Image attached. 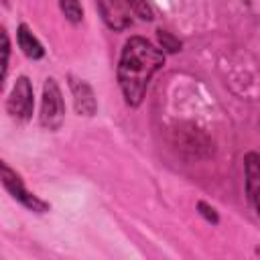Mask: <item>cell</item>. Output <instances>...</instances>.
<instances>
[{"instance_id": "obj_1", "label": "cell", "mask_w": 260, "mask_h": 260, "mask_svg": "<svg viewBox=\"0 0 260 260\" xmlns=\"http://www.w3.org/2000/svg\"><path fill=\"white\" fill-rule=\"evenodd\" d=\"M165 65V51L144 37H130L120 53L116 77L126 106L138 108L146 95L152 77Z\"/></svg>"}, {"instance_id": "obj_2", "label": "cell", "mask_w": 260, "mask_h": 260, "mask_svg": "<svg viewBox=\"0 0 260 260\" xmlns=\"http://www.w3.org/2000/svg\"><path fill=\"white\" fill-rule=\"evenodd\" d=\"M171 142L175 150L185 158H207L213 154V140L195 124H177L171 130Z\"/></svg>"}, {"instance_id": "obj_3", "label": "cell", "mask_w": 260, "mask_h": 260, "mask_svg": "<svg viewBox=\"0 0 260 260\" xmlns=\"http://www.w3.org/2000/svg\"><path fill=\"white\" fill-rule=\"evenodd\" d=\"M39 122L49 132L59 130L65 122V100H63V91L55 77H47L43 83Z\"/></svg>"}, {"instance_id": "obj_4", "label": "cell", "mask_w": 260, "mask_h": 260, "mask_svg": "<svg viewBox=\"0 0 260 260\" xmlns=\"http://www.w3.org/2000/svg\"><path fill=\"white\" fill-rule=\"evenodd\" d=\"M35 112V91L26 75H18L6 98V114L16 122H28Z\"/></svg>"}, {"instance_id": "obj_5", "label": "cell", "mask_w": 260, "mask_h": 260, "mask_svg": "<svg viewBox=\"0 0 260 260\" xmlns=\"http://www.w3.org/2000/svg\"><path fill=\"white\" fill-rule=\"evenodd\" d=\"M0 169H2V185H4V189L10 193V197L14 201H18L22 207H26L32 213H47L51 209V205L47 201H43L39 195H35L32 191H28L24 187L20 175L14 169H10L8 162H2Z\"/></svg>"}, {"instance_id": "obj_6", "label": "cell", "mask_w": 260, "mask_h": 260, "mask_svg": "<svg viewBox=\"0 0 260 260\" xmlns=\"http://www.w3.org/2000/svg\"><path fill=\"white\" fill-rule=\"evenodd\" d=\"M98 12L110 30H126L132 26V10L126 0H95Z\"/></svg>"}, {"instance_id": "obj_7", "label": "cell", "mask_w": 260, "mask_h": 260, "mask_svg": "<svg viewBox=\"0 0 260 260\" xmlns=\"http://www.w3.org/2000/svg\"><path fill=\"white\" fill-rule=\"evenodd\" d=\"M67 85H69V91L73 95L75 112L79 116H85V118L95 116V112H98V100H95L93 87L85 79L75 77V75H67Z\"/></svg>"}, {"instance_id": "obj_8", "label": "cell", "mask_w": 260, "mask_h": 260, "mask_svg": "<svg viewBox=\"0 0 260 260\" xmlns=\"http://www.w3.org/2000/svg\"><path fill=\"white\" fill-rule=\"evenodd\" d=\"M244 185L252 207L260 217V154L248 152L244 156Z\"/></svg>"}, {"instance_id": "obj_9", "label": "cell", "mask_w": 260, "mask_h": 260, "mask_svg": "<svg viewBox=\"0 0 260 260\" xmlns=\"http://www.w3.org/2000/svg\"><path fill=\"white\" fill-rule=\"evenodd\" d=\"M16 45H18V49L22 51V55L24 57H28V59H32V61H39V59H43L45 57V47H43V43L37 39V35L28 28V24H24V22H20L18 26H16Z\"/></svg>"}, {"instance_id": "obj_10", "label": "cell", "mask_w": 260, "mask_h": 260, "mask_svg": "<svg viewBox=\"0 0 260 260\" xmlns=\"http://www.w3.org/2000/svg\"><path fill=\"white\" fill-rule=\"evenodd\" d=\"M59 10L71 24H79L83 20V6L79 0H59Z\"/></svg>"}, {"instance_id": "obj_11", "label": "cell", "mask_w": 260, "mask_h": 260, "mask_svg": "<svg viewBox=\"0 0 260 260\" xmlns=\"http://www.w3.org/2000/svg\"><path fill=\"white\" fill-rule=\"evenodd\" d=\"M126 4L130 6L132 14L138 16L140 20H144V22L154 20V10H152V6L148 4V0H126Z\"/></svg>"}, {"instance_id": "obj_12", "label": "cell", "mask_w": 260, "mask_h": 260, "mask_svg": "<svg viewBox=\"0 0 260 260\" xmlns=\"http://www.w3.org/2000/svg\"><path fill=\"white\" fill-rule=\"evenodd\" d=\"M156 39H158V43H160V49L162 51H167V53H179L181 51V41L173 35V32H169V30H162V28H158L156 30Z\"/></svg>"}, {"instance_id": "obj_13", "label": "cell", "mask_w": 260, "mask_h": 260, "mask_svg": "<svg viewBox=\"0 0 260 260\" xmlns=\"http://www.w3.org/2000/svg\"><path fill=\"white\" fill-rule=\"evenodd\" d=\"M197 211H199V215H201L207 223H213V225L219 223V215H217V209H215L213 205H209V203H205V201H197Z\"/></svg>"}, {"instance_id": "obj_14", "label": "cell", "mask_w": 260, "mask_h": 260, "mask_svg": "<svg viewBox=\"0 0 260 260\" xmlns=\"http://www.w3.org/2000/svg\"><path fill=\"white\" fill-rule=\"evenodd\" d=\"M8 61H10V39L6 28H2V79L8 75Z\"/></svg>"}]
</instances>
